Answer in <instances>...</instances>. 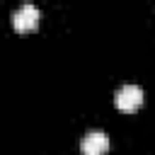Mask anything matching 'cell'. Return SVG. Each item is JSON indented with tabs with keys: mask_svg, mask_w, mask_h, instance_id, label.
<instances>
[{
	"mask_svg": "<svg viewBox=\"0 0 155 155\" xmlns=\"http://www.w3.org/2000/svg\"><path fill=\"white\" fill-rule=\"evenodd\" d=\"M39 19H41V12L31 2H27V5H22V7H17L12 12V27L17 31H31V29H36Z\"/></svg>",
	"mask_w": 155,
	"mask_h": 155,
	"instance_id": "1",
	"label": "cell"
},
{
	"mask_svg": "<svg viewBox=\"0 0 155 155\" xmlns=\"http://www.w3.org/2000/svg\"><path fill=\"white\" fill-rule=\"evenodd\" d=\"M114 102H116V109L131 114V111H136V109L143 104V90H140L138 85H124V87L116 92Z\"/></svg>",
	"mask_w": 155,
	"mask_h": 155,
	"instance_id": "2",
	"label": "cell"
},
{
	"mask_svg": "<svg viewBox=\"0 0 155 155\" xmlns=\"http://www.w3.org/2000/svg\"><path fill=\"white\" fill-rule=\"evenodd\" d=\"M80 148H82V155H104L109 150V138L104 131H90L82 138Z\"/></svg>",
	"mask_w": 155,
	"mask_h": 155,
	"instance_id": "3",
	"label": "cell"
}]
</instances>
